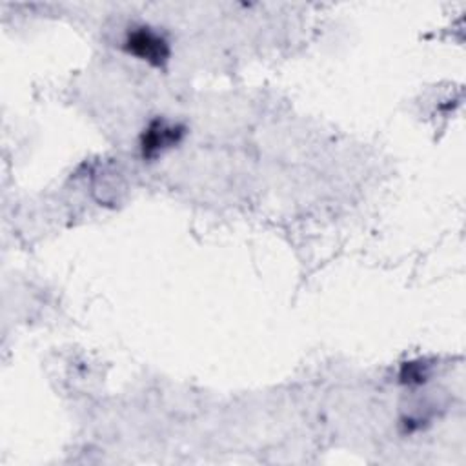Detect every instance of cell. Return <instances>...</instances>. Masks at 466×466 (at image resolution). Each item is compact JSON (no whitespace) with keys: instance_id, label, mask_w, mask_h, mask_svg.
Instances as JSON below:
<instances>
[{"instance_id":"cell-1","label":"cell","mask_w":466,"mask_h":466,"mask_svg":"<svg viewBox=\"0 0 466 466\" xmlns=\"http://www.w3.org/2000/svg\"><path fill=\"white\" fill-rule=\"evenodd\" d=\"M126 49L151 66H164L169 58V46L162 35L149 27H135L126 36Z\"/></svg>"},{"instance_id":"cell-2","label":"cell","mask_w":466,"mask_h":466,"mask_svg":"<svg viewBox=\"0 0 466 466\" xmlns=\"http://www.w3.org/2000/svg\"><path fill=\"white\" fill-rule=\"evenodd\" d=\"M182 137V127L167 124L166 120H153L142 135V155L153 158L167 147L175 146Z\"/></svg>"}]
</instances>
